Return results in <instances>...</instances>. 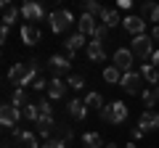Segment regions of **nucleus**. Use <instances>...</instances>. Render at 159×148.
<instances>
[{
    "label": "nucleus",
    "mask_w": 159,
    "mask_h": 148,
    "mask_svg": "<svg viewBox=\"0 0 159 148\" xmlns=\"http://www.w3.org/2000/svg\"><path fill=\"white\" fill-rule=\"evenodd\" d=\"M8 80L16 82V87L34 85V80H37V58H29L27 63H13L8 69Z\"/></svg>",
    "instance_id": "obj_1"
},
{
    "label": "nucleus",
    "mask_w": 159,
    "mask_h": 148,
    "mask_svg": "<svg viewBox=\"0 0 159 148\" xmlns=\"http://www.w3.org/2000/svg\"><path fill=\"white\" fill-rule=\"evenodd\" d=\"M101 119L106 122V124H122V122L127 119V106H125L122 101L109 103V106L101 108Z\"/></svg>",
    "instance_id": "obj_2"
},
{
    "label": "nucleus",
    "mask_w": 159,
    "mask_h": 148,
    "mask_svg": "<svg viewBox=\"0 0 159 148\" xmlns=\"http://www.w3.org/2000/svg\"><path fill=\"white\" fill-rule=\"evenodd\" d=\"M48 21H51V32L53 34H64L74 24V16H72V11H53L51 16H48Z\"/></svg>",
    "instance_id": "obj_3"
},
{
    "label": "nucleus",
    "mask_w": 159,
    "mask_h": 148,
    "mask_svg": "<svg viewBox=\"0 0 159 148\" xmlns=\"http://www.w3.org/2000/svg\"><path fill=\"white\" fill-rule=\"evenodd\" d=\"M119 87H122L127 95H141V93H143V77H141V72H127V74H122Z\"/></svg>",
    "instance_id": "obj_4"
},
{
    "label": "nucleus",
    "mask_w": 159,
    "mask_h": 148,
    "mask_svg": "<svg viewBox=\"0 0 159 148\" xmlns=\"http://www.w3.org/2000/svg\"><path fill=\"white\" fill-rule=\"evenodd\" d=\"M151 37H148V34H138V37H133V45H130V50L135 53L138 58H143V61H146V58H151L154 56V45H151Z\"/></svg>",
    "instance_id": "obj_5"
},
{
    "label": "nucleus",
    "mask_w": 159,
    "mask_h": 148,
    "mask_svg": "<svg viewBox=\"0 0 159 148\" xmlns=\"http://www.w3.org/2000/svg\"><path fill=\"white\" fill-rule=\"evenodd\" d=\"M21 116H24L21 108H16L13 103H3V106H0V124L3 127H16Z\"/></svg>",
    "instance_id": "obj_6"
},
{
    "label": "nucleus",
    "mask_w": 159,
    "mask_h": 148,
    "mask_svg": "<svg viewBox=\"0 0 159 148\" xmlns=\"http://www.w3.org/2000/svg\"><path fill=\"white\" fill-rule=\"evenodd\" d=\"M133 58H135V53H133L130 48H119V50L114 53V66H117L122 74H127L133 69Z\"/></svg>",
    "instance_id": "obj_7"
},
{
    "label": "nucleus",
    "mask_w": 159,
    "mask_h": 148,
    "mask_svg": "<svg viewBox=\"0 0 159 148\" xmlns=\"http://www.w3.org/2000/svg\"><path fill=\"white\" fill-rule=\"evenodd\" d=\"M21 16L27 24H37L40 19H43V6L40 3H34V0H29V3H24L21 6Z\"/></svg>",
    "instance_id": "obj_8"
},
{
    "label": "nucleus",
    "mask_w": 159,
    "mask_h": 148,
    "mask_svg": "<svg viewBox=\"0 0 159 148\" xmlns=\"http://www.w3.org/2000/svg\"><path fill=\"white\" fill-rule=\"evenodd\" d=\"M122 27H125L133 37H138V34H143V29H146V19L133 13V16H125V19H122Z\"/></svg>",
    "instance_id": "obj_9"
},
{
    "label": "nucleus",
    "mask_w": 159,
    "mask_h": 148,
    "mask_svg": "<svg viewBox=\"0 0 159 148\" xmlns=\"http://www.w3.org/2000/svg\"><path fill=\"white\" fill-rule=\"evenodd\" d=\"M40 37H43V32H40L37 24H24L21 27V42L24 45H37Z\"/></svg>",
    "instance_id": "obj_10"
},
{
    "label": "nucleus",
    "mask_w": 159,
    "mask_h": 148,
    "mask_svg": "<svg viewBox=\"0 0 159 148\" xmlns=\"http://www.w3.org/2000/svg\"><path fill=\"white\" fill-rule=\"evenodd\" d=\"M56 119H53V116H40L37 119V135L40 137H45V140H51V135L53 132H56Z\"/></svg>",
    "instance_id": "obj_11"
},
{
    "label": "nucleus",
    "mask_w": 159,
    "mask_h": 148,
    "mask_svg": "<svg viewBox=\"0 0 159 148\" xmlns=\"http://www.w3.org/2000/svg\"><path fill=\"white\" fill-rule=\"evenodd\" d=\"M82 45H85V34H80V32H77V34H72V37H66L64 48H66V58H69V61L77 56V50H80Z\"/></svg>",
    "instance_id": "obj_12"
},
{
    "label": "nucleus",
    "mask_w": 159,
    "mask_h": 148,
    "mask_svg": "<svg viewBox=\"0 0 159 148\" xmlns=\"http://www.w3.org/2000/svg\"><path fill=\"white\" fill-rule=\"evenodd\" d=\"M66 82H61L58 80V77H53L51 82H48V98H51V101H61L64 95H66Z\"/></svg>",
    "instance_id": "obj_13"
},
{
    "label": "nucleus",
    "mask_w": 159,
    "mask_h": 148,
    "mask_svg": "<svg viewBox=\"0 0 159 148\" xmlns=\"http://www.w3.org/2000/svg\"><path fill=\"white\" fill-rule=\"evenodd\" d=\"M69 66H72V61H69L66 56H51L48 58V69H51L53 74H64V72H69Z\"/></svg>",
    "instance_id": "obj_14"
},
{
    "label": "nucleus",
    "mask_w": 159,
    "mask_h": 148,
    "mask_svg": "<svg viewBox=\"0 0 159 148\" xmlns=\"http://www.w3.org/2000/svg\"><path fill=\"white\" fill-rule=\"evenodd\" d=\"M138 127H141L143 132L157 130V127H159V114H157V111H143L141 119H138Z\"/></svg>",
    "instance_id": "obj_15"
},
{
    "label": "nucleus",
    "mask_w": 159,
    "mask_h": 148,
    "mask_svg": "<svg viewBox=\"0 0 159 148\" xmlns=\"http://www.w3.org/2000/svg\"><path fill=\"white\" fill-rule=\"evenodd\" d=\"M21 16V8H16L13 3H8V0H3V24L6 27H11L16 19Z\"/></svg>",
    "instance_id": "obj_16"
},
{
    "label": "nucleus",
    "mask_w": 159,
    "mask_h": 148,
    "mask_svg": "<svg viewBox=\"0 0 159 148\" xmlns=\"http://www.w3.org/2000/svg\"><path fill=\"white\" fill-rule=\"evenodd\" d=\"M96 29H98V21H96V16H90V13H82L80 16V34H96Z\"/></svg>",
    "instance_id": "obj_17"
},
{
    "label": "nucleus",
    "mask_w": 159,
    "mask_h": 148,
    "mask_svg": "<svg viewBox=\"0 0 159 148\" xmlns=\"http://www.w3.org/2000/svg\"><path fill=\"white\" fill-rule=\"evenodd\" d=\"M141 98H143V106H146V111H154V106L159 103V85H157V87H148V90H143Z\"/></svg>",
    "instance_id": "obj_18"
},
{
    "label": "nucleus",
    "mask_w": 159,
    "mask_h": 148,
    "mask_svg": "<svg viewBox=\"0 0 159 148\" xmlns=\"http://www.w3.org/2000/svg\"><path fill=\"white\" fill-rule=\"evenodd\" d=\"M16 140L21 143V148H40L37 146V135L29 130H16Z\"/></svg>",
    "instance_id": "obj_19"
},
{
    "label": "nucleus",
    "mask_w": 159,
    "mask_h": 148,
    "mask_svg": "<svg viewBox=\"0 0 159 148\" xmlns=\"http://www.w3.org/2000/svg\"><path fill=\"white\" fill-rule=\"evenodd\" d=\"M88 58L90 61H103L106 58V50H103V42H98V40H93V42H88Z\"/></svg>",
    "instance_id": "obj_20"
},
{
    "label": "nucleus",
    "mask_w": 159,
    "mask_h": 148,
    "mask_svg": "<svg viewBox=\"0 0 159 148\" xmlns=\"http://www.w3.org/2000/svg\"><path fill=\"white\" fill-rule=\"evenodd\" d=\"M69 114L74 116V119H85L88 116V106H85V101H80V98H74V101H69Z\"/></svg>",
    "instance_id": "obj_21"
},
{
    "label": "nucleus",
    "mask_w": 159,
    "mask_h": 148,
    "mask_svg": "<svg viewBox=\"0 0 159 148\" xmlns=\"http://www.w3.org/2000/svg\"><path fill=\"white\" fill-rule=\"evenodd\" d=\"M141 77L157 87V82H159V69L154 66V63H143V66H141Z\"/></svg>",
    "instance_id": "obj_22"
},
{
    "label": "nucleus",
    "mask_w": 159,
    "mask_h": 148,
    "mask_svg": "<svg viewBox=\"0 0 159 148\" xmlns=\"http://www.w3.org/2000/svg\"><path fill=\"white\" fill-rule=\"evenodd\" d=\"M141 16L146 21H159V6L157 3H143L141 6Z\"/></svg>",
    "instance_id": "obj_23"
},
{
    "label": "nucleus",
    "mask_w": 159,
    "mask_h": 148,
    "mask_svg": "<svg viewBox=\"0 0 159 148\" xmlns=\"http://www.w3.org/2000/svg\"><path fill=\"white\" fill-rule=\"evenodd\" d=\"M122 21V19H119V11H114V8H106V11H103V16H101V24L103 27H117V24Z\"/></svg>",
    "instance_id": "obj_24"
},
{
    "label": "nucleus",
    "mask_w": 159,
    "mask_h": 148,
    "mask_svg": "<svg viewBox=\"0 0 159 148\" xmlns=\"http://www.w3.org/2000/svg\"><path fill=\"white\" fill-rule=\"evenodd\" d=\"M11 103L16 108H24V106H29V98H27V90H24V87H16V90H13V95H11Z\"/></svg>",
    "instance_id": "obj_25"
},
{
    "label": "nucleus",
    "mask_w": 159,
    "mask_h": 148,
    "mask_svg": "<svg viewBox=\"0 0 159 148\" xmlns=\"http://www.w3.org/2000/svg\"><path fill=\"white\" fill-rule=\"evenodd\" d=\"M82 146L85 148H106L98 132H85V135H82Z\"/></svg>",
    "instance_id": "obj_26"
},
{
    "label": "nucleus",
    "mask_w": 159,
    "mask_h": 148,
    "mask_svg": "<svg viewBox=\"0 0 159 148\" xmlns=\"http://www.w3.org/2000/svg\"><path fill=\"white\" fill-rule=\"evenodd\" d=\"M103 80H106L109 85H119V82H122V72H119V69L111 63V66L103 69Z\"/></svg>",
    "instance_id": "obj_27"
},
{
    "label": "nucleus",
    "mask_w": 159,
    "mask_h": 148,
    "mask_svg": "<svg viewBox=\"0 0 159 148\" xmlns=\"http://www.w3.org/2000/svg\"><path fill=\"white\" fill-rule=\"evenodd\" d=\"M85 106H88V108H98V111H101V108H103L101 93H88V95H85Z\"/></svg>",
    "instance_id": "obj_28"
},
{
    "label": "nucleus",
    "mask_w": 159,
    "mask_h": 148,
    "mask_svg": "<svg viewBox=\"0 0 159 148\" xmlns=\"http://www.w3.org/2000/svg\"><path fill=\"white\" fill-rule=\"evenodd\" d=\"M21 114H24V119H29V122H34V124H37V119H40V108H37V103H29V106H24V108H21Z\"/></svg>",
    "instance_id": "obj_29"
},
{
    "label": "nucleus",
    "mask_w": 159,
    "mask_h": 148,
    "mask_svg": "<svg viewBox=\"0 0 159 148\" xmlns=\"http://www.w3.org/2000/svg\"><path fill=\"white\" fill-rule=\"evenodd\" d=\"M103 11H106V8H103L101 3H96V0H88V3H85V13H90V16H98V19H101Z\"/></svg>",
    "instance_id": "obj_30"
},
{
    "label": "nucleus",
    "mask_w": 159,
    "mask_h": 148,
    "mask_svg": "<svg viewBox=\"0 0 159 148\" xmlns=\"http://www.w3.org/2000/svg\"><path fill=\"white\" fill-rule=\"evenodd\" d=\"M66 85L74 87V90H82V87H85V77H80V74H69Z\"/></svg>",
    "instance_id": "obj_31"
},
{
    "label": "nucleus",
    "mask_w": 159,
    "mask_h": 148,
    "mask_svg": "<svg viewBox=\"0 0 159 148\" xmlns=\"http://www.w3.org/2000/svg\"><path fill=\"white\" fill-rule=\"evenodd\" d=\"M37 108H40V116H53L51 101H37Z\"/></svg>",
    "instance_id": "obj_32"
},
{
    "label": "nucleus",
    "mask_w": 159,
    "mask_h": 148,
    "mask_svg": "<svg viewBox=\"0 0 159 148\" xmlns=\"http://www.w3.org/2000/svg\"><path fill=\"white\" fill-rule=\"evenodd\" d=\"M40 148H66V143H64V140H58V137H51V140H45Z\"/></svg>",
    "instance_id": "obj_33"
},
{
    "label": "nucleus",
    "mask_w": 159,
    "mask_h": 148,
    "mask_svg": "<svg viewBox=\"0 0 159 148\" xmlns=\"http://www.w3.org/2000/svg\"><path fill=\"white\" fill-rule=\"evenodd\" d=\"M93 37H96L98 42H103L109 37V27H103V24H98V29H96V34H93Z\"/></svg>",
    "instance_id": "obj_34"
},
{
    "label": "nucleus",
    "mask_w": 159,
    "mask_h": 148,
    "mask_svg": "<svg viewBox=\"0 0 159 148\" xmlns=\"http://www.w3.org/2000/svg\"><path fill=\"white\" fill-rule=\"evenodd\" d=\"M117 8H125V11H130V8H133V0H117Z\"/></svg>",
    "instance_id": "obj_35"
},
{
    "label": "nucleus",
    "mask_w": 159,
    "mask_h": 148,
    "mask_svg": "<svg viewBox=\"0 0 159 148\" xmlns=\"http://www.w3.org/2000/svg\"><path fill=\"white\" fill-rule=\"evenodd\" d=\"M32 87H34V90H45V87H48V82H45V80H40V77H37Z\"/></svg>",
    "instance_id": "obj_36"
},
{
    "label": "nucleus",
    "mask_w": 159,
    "mask_h": 148,
    "mask_svg": "<svg viewBox=\"0 0 159 148\" xmlns=\"http://www.w3.org/2000/svg\"><path fill=\"white\" fill-rule=\"evenodd\" d=\"M8 32H11V27H6V24H3V27H0V40H3V42L8 40Z\"/></svg>",
    "instance_id": "obj_37"
},
{
    "label": "nucleus",
    "mask_w": 159,
    "mask_h": 148,
    "mask_svg": "<svg viewBox=\"0 0 159 148\" xmlns=\"http://www.w3.org/2000/svg\"><path fill=\"white\" fill-rule=\"evenodd\" d=\"M141 137H143V130H141V127H135V130H133V140H141Z\"/></svg>",
    "instance_id": "obj_38"
},
{
    "label": "nucleus",
    "mask_w": 159,
    "mask_h": 148,
    "mask_svg": "<svg viewBox=\"0 0 159 148\" xmlns=\"http://www.w3.org/2000/svg\"><path fill=\"white\" fill-rule=\"evenodd\" d=\"M151 63H154V66L159 69V48H157V50H154V56H151Z\"/></svg>",
    "instance_id": "obj_39"
},
{
    "label": "nucleus",
    "mask_w": 159,
    "mask_h": 148,
    "mask_svg": "<svg viewBox=\"0 0 159 148\" xmlns=\"http://www.w3.org/2000/svg\"><path fill=\"white\" fill-rule=\"evenodd\" d=\"M151 40H157V42H159V24L151 29Z\"/></svg>",
    "instance_id": "obj_40"
},
{
    "label": "nucleus",
    "mask_w": 159,
    "mask_h": 148,
    "mask_svg": "<svg viewBox=\"0 0 159 148\" xmlns=\"http://www.w3.org/2000/svg\"><path fill=\"white\" fill-rule=\"evenodd\" d=\"M106 148H119V146H117V143H106Z\"/></svg>",
    "instance_id": "obj_41"
},
{
    "label": "nucleus",
    "mask_w": 159,
    "mask_h": 148,
    "mask_svg": "<svg viewBox=\"0 0 159 148\" xmlns=\"http://www.w3.org/2000/svg\"><path fill=\"white\" fill-rule=\"evenodd\" d=\"M125 148H138V146H135V143H127V146H125Z\"/></svg>",
    "instance_id": "obj_42"
}]
</instances>
